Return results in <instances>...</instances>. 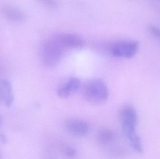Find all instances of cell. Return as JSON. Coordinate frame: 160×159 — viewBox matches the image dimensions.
I'll use <instances>...</instances> for the list:
<instances>
[{
    "instance_id": "obj_1",
    "label": "cell",
    "mask_w": 160,
    "mask_h": 159,
    "mask_svg": "<svg viewBox=\"0 0 160 159\" xmlns=\"http://www.w3.org/2000/svg\"><path fill=\"white\" fill-rule=\"evenodd\" d=\"M82 93L87 101L93 104L103 103L108 100L109 95L107 85L100 79H91L86 83Z\"/></svg>"
},
{
    "instance_id": "obj_2",
    "label": "cell",
    "mask_w": 160,
    "mask_h": 159,
    "mask_svg": "<svg viewBox=\"0 0 160 159\" xmlns=\"http://www.w3.org/2000/svg\"><path fill=\"white\" fill-rule=\"evenodd\" d=\"M139 46V42L135 40L120 41L112 46L111 53L114 57L131 58L136 55Z\"/></svg>"
},
{
    "instance_id": "obj_3",
    "label": "cell",
    "mask_w": 160,
    "mask_h": 159,
    "mask_svg": "<svg viewBox=\"0 0 160 159\" xmlns=\"http://www.w3.org/2000/svg\"><path fill=\"white\" fill-rule=\"evenodd\" d=\"M62 54V49L59 45L53 43H46L41 52L43 62L46 65L52 66L56 65Z\"/></svg>"
},
{
    "instance_id": "obj_4",
    "label": "cell",
    "mask_w": 160,
    "mask_h": 159,
    "mask_svg": "<svg viewBox=\"0 0 160 159\" xmlns=\"http://www.w3.org/2000/svg\"><path fill=\"white\" fill-rule=\"evenodd\" d=\"M81 85V81L78 78L70 77L59 87L57 94L62 99L69 98L79 89Z\"/></svg>"
},
{
    "instance_id": "obj_5",
    "label": "cell",
    "mask_w": 160,
    "mask_h": 159,
    "mask_svg": "<svg viewBox=\"0 0 160 159\" xmlns=\"http://www.w3.org/2000/svg\"><path fill=\"white\" fill-rule=\"evenodd\" d=\"M66 128L68 133L76 137H83L88 133V124L82 119H71L66 124Z\"/></svg>"
},
{
    "instance_id": "obj_6",
    "label": "cell",
    "mask_w": 160,
    "mask_h": 159,
    "mask_svg": "<svg viewBox=\"0 0 160 159\" xmlns=\"http://www.w3.org/2000/svg\"><path fill=\"white\" fill-rule=\"evenodd\" d=\"M14 95L12 85L6 79L0 80V101L7 107H10L14 102Z\"/></svg>"
},
{
    "instance_id": "obj_7",
    "label": "cell",
    "mask_w": 160,
    "mask_h": 159,
    "mask_svg": "<svg viewBox=\"0 0 160 159\" xmlns=\"http://www.w3.org/2000/svg\"><path fill=\"white\" fill-rule=\"evenodd\" d=\"M120 118L122 126L137 127L138 115L135 109L131 105H126L122 108L120 111Z\"/></svg>"
},
{
    "instance_id": "obj_8",
    "label": "cell",
    "mask_w": 160,
    "mask_h": 159,
    "mask_svg": "<svg viewBox=\"0 0 160 159\" xmlns=\"http://www.w3.org/2000/svg\"><path fill=\"white\" fill-rule=\"evenodd\" d=\"M57 38L59 43L67 47L76 48L82 47L85 45V42L82 39L72 34H59Z\"/></svg>"
},
{
    "instance_id": "obj_9",
    "label": "cell",
    "mask_w": 160,
    "mask_h": 159,
    "mask_svg": "<svg viewBox=\"0 0 160 159\" xmlns=\"http://www.w3.org/2000/svg\"><path fill=\"white\" fill-rule=\"evenodd\" d=\"M2 11L8 19L15 21H22L26 19L25 14L19 8L13 6H4Z\"/></svg>"
},
{
    "instance_id": "obj_10",
    "label": "cell",
    "mask_w": 160,
    "mask_h": 159,
    "mask_svg": "<svg viewBox=\"0 0 160 159\" xmlns=\"http://www.w3.org/2000/svg\"><path fill=\"white\" fill-rule=\"evenodd\" d=\"M115 138V134L110 129H104L100 132L98 139L101 143H103L112 142Z\"/></svg>"
},
{
    "instance_id": "obj_11",
    "label": "cell",
    "mask_w": 160,
    "mask_h": 159,
    "mask_svg": "<svg viewBox=\"0 0 160 159\" xmlns=\"http://www.w3.org/2000/svg\"><path fill=\"white\" fill-rule=\"evenodd\" d=\"M148 30L151 34L154 36L160 39V29L156 25L152 24H148Z\"/></svg>"
},
{
    "instance_id": "obj_12",
    "label": "cell",
    "mask_w": 160,
    "mask_h": 159,
    "mask_svg": "<svg viewBox=\"0 0 160 159\" xmlns=\"http://www.w3.org/2000/svg\"><path fill=\"white\" fill-rule=\"evenodd\" d=\"M63 152L66 156L68 157H73L75 156L76 151L73 147H65L64 148Z\"/></svg>"
},
{
    "instance_id": "obj_13",
    "label": "cell",
    "mask_w": 160,
    "mask_h": 159,
    "mask_svg": "<svg viewBox=\"0 0 160 159\" xmlns=\"http://www.w3.org/2000/svg\"><path fill=\"white\" fill-rule=\"evenodd\" d=\"M41 1L42 2H44V3L46 4L49 5L50 6H54L56 5V2L54 0H39Z\"/></svg>"
},
{
    "instance_id": "obj_14",
    "label": "cell",
    "mask_w": 160,
    "mask_h": 159,
    "mask_svg": "<svg viewBox=\"0 0 160 159\" xmlns=\"http://www.w3.org/2000/svg\"><path fill=\"white\" fill-rule=\"evenodd\" d=\"M1 117H0V123H1Z\"/></svg>"
}]
</instances>
